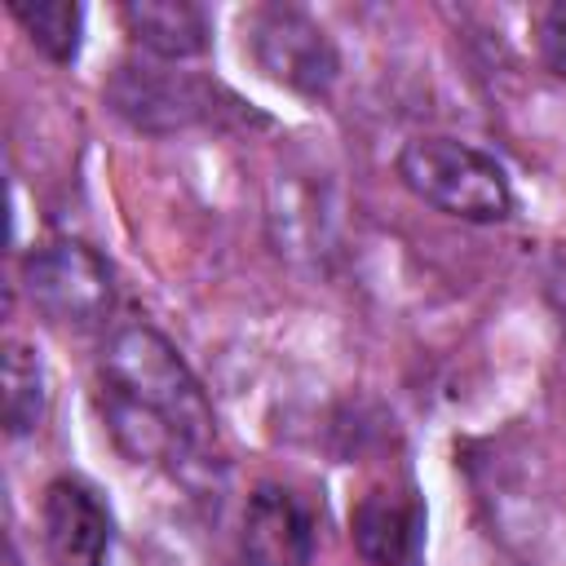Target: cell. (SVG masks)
I'll use <instances>...</instances> for the list:
<instances>
[{
    "instance_id": "6da1fadb",
    "label": "cell",
    "mask_w": 566,
    "mask_h": 566,
    "mask_svg": "<svg viewBox=\"0 0 566 566\" xmlns=\"http://www.w3.org/2000/svg\"><path fill=\"white\" fill-rule=\"evenodd\" d=\"M102 389L106 402H119L128 411H142L146 420L164 424L186 451H203L212 442V407L186 367V358L172 349L164 332L150 323L119 327L102 349Z\"/></svg>"
},
{
    "instance_id": "7a4b0ae2",
    "label": "cell",
    "mask_w": 566,
    "mask_h": 566,
    "mask_svg": "<svg viewBox=\"0 0 566 566\" xmlns=\"http://www.w3.org/2000/svg\"><path fill=\"white\" fill-rule=\"evenodd\" d=\"M398 177L402 186L460 221H504L513 212V186L504 177V168L455 137H416L398 150Z\"/></svg>"
},
{
    "instance_id": "3957f363",
    "label": "cell",
    "mask_w": 566,
    "mask_h": 566,
    "mask_svg": "<svg viewBox=\"0 0 566 566\" xmlns=\"http://www.w3.org/2000/svg\"><path fill=\"white\" fill-rule=\"evenodd\" d=\"M22 287L31 305L62 327H93L115 305V274L106 256L80 239L40 243L22 265Z\"/></svg>"
},
{
    "instance_id": "277c9868",
    "label": "cell",
    "mask_w": 566,
    "mask_h": 566,
    "mask_svg": "<svg viewBox=\"0 0 566 566\" xmlns=\"http://www.w3.org/2000/svg\"><path fill=\"white\" fill-rule=\"evenodd\" d=\"M243 44H248L256 71L292 93L318 97L336 84V71H340L336 44L305 9H292V4L252 9L243 18Z\"/></svg>"
},
{
    "instance_id": "5b68a950",
    "label": "cell",
    "mask_w": 566,
    "mask_h": 566,
    "mask_svg": "<svg viewBox=\"0 0 566 566\" xmlns=\"http://www.w3.org/2000/svg\"><path fill=\"white\" fill-rule=\"evenodd\" d=\"M106 102L115 106V115H124L142 133H177L186 124L208 119L212 93H208V84H199L181 71L150 66V62H124V66H115V75L106 84Z\"/></svg>"
},
{
    "instance_id": "8992f818",
    "label": "cell",
    "mask_w": 566,
    "mask_h": 566,
    "mask_svg": "<svg viewBox=\"0 0 566 566\" xmlns=\"http://www.w3.org/2000/svg\"><path fill=\"white\" fill-rule=\"evenodd\" d=\"M49 566H106L115 544L111 509L80 478H53L40 504Z\"/></svg>"
},
{
    "instance_id": "52a82bcc",
    "label": "cell",
    "mask_w": 566,
    "mask_h": 566,
    "mask_svg": "<svg viewBox=\"0 0 566 566\" xmlns=\"http://www.w3.org/2000/svg\"><path fill=\"white\" fill-rule=\"evenodd\" d=\"M336 203L318 172L283 168L270 181V234L274 248L292 261H318L332 252Z\"/></svg>"
},
{
    "instance_id": "ba28073f",
    "label": "cell",
    "mask_w": 566,
    "mask_h": 566,
    "mask_svg": "<svg viewBox=\"0 0 566 566\" xmlns=\"http://www.w3.org/2000/svg\"><path fill=\"white\" fill-rule=\"evenodd\" d=\"M243 553L252 566H310L314 522L305 504L274 482H261L243 509Z\"/></svg>"
},
{
    "instance_id": "9c48e42d",
    "label": "cell",
    "mask_w": 566,
    "mask_h": 566,
    "mask_svg": "<svg viewBox=\"0 0 566 566\" xmlns=\"http://www.w3.org/2000/svg\"><path fill=\"white\" fill-rule=\"evenodd\" d=\"M349 531H354V548L367 566H407L420 548L424 517H420L416 500H407V495L367 491L349 513Z\"/></svg>"
},
{
    "instance_id": "30bf717a",
    "label": "cell",
    "mask_w": 566,
    "mask_h": 566,
    "mask_svg": "<svg viewBox=\"0 0 566 566\" xmlns=\"http://www.w3.org/2000/svg\"><path fill=\"white\" fill-rule=\"evenodd\" d=\"M119 18L128 35L159 62H186L208 49V18L190 0H128Z\"/></svg>"
},
{
    "instance_id": "8fae6325",
    "label": "cell",
    "mask_w": 566,
    "mask_h": 566,
    "mask_svg": "<svg viewBox=\"0 0 566 566\" xmlns=\"http://www.w3.org/2000/svg\"><path fill=\"white\" fill-rule=\"evenodd\" d=\"M44 363L27 340H9L4 345V429L9 438H27L40 429L44 420Z\"/></svg>"
},
{
    "instance_id": "7c38bea8",
    "label": "cell",
    "mask_w": 566,
    "mask_h": 566,
    "mask_svg": "<svg viewBox=\"0 0 566 566\" xmlns=\"http://www.w3.org/2000/svg\"><path fill=\"white\" fill-rule=\"evenodd\" d=\"M9 9L22 22V31L31 35V44L49 62H75L80 40H84V9L80 4H71V0H35V4H22V0H13Z\"/></svg>"
},
{
    "instance_id": "4fadbf2b",
    "label": "cell",
    "mask_w": 566,
    "mask_h": 566,
    "mask_svg": "<svg viewBox=\"0 0 566 566\" xmlns=\"http://www.w3.org/2000/svg\"><path fill=\"white\" fill-rule=\"evenodd\" d=\"M539 57L557 80H566V0L539 13Z\"/></svg>"
}]
</instances>
